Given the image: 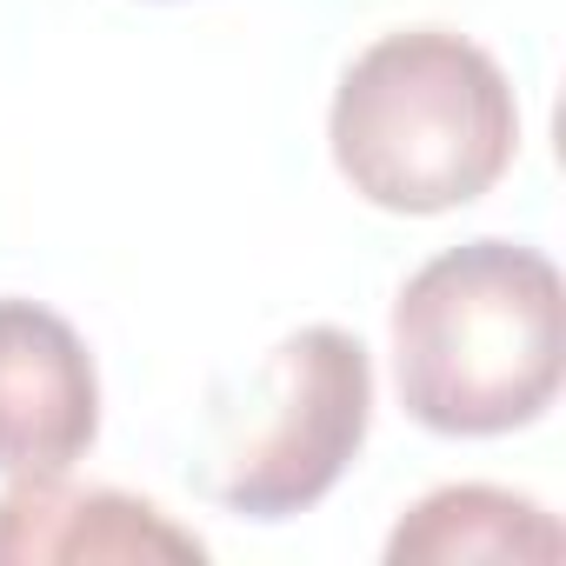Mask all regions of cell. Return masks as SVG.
Instances as JSON below:
<instances>
[{
    "label": "cell",
    "instance_id": "obj_5",
    "mask_svg": "<svg viewBox=\"0 0 566 566\" xmlns=\"http://www.w3.org/2000/svg\"><path fill=\"white\" fill-rule=\"evenodd\" d=\"M187 566L207 559V539L174 526L154 500L114 486L14 480L0 493V566Z\"/></svg>",
    "mask_w": 566,
    "mask_h": 566
},
{
    "label": "cell",
    "instance_id": "obj_2",
    "mask_svg": "<svg viewBox=\"0 0 566 566\" xmlns=\"http://www.w3.org/2000/svg\"><path fill=\"white\" fill-rule=\"evenodd\" d=\"M334 167L387 213H453L493 193L520 147V101L486 48L447 28L380 34L334 94Z\"/></svg>",
    "mask_w": 566,
    "mask_h": 566
},
{
    "label": "cell",
    "instance_id": "obj_3",
    "mask_svg": "<svg viewBox=\"0 0 566 566\" xmlns=\"http://www.w3.org/2000/svg\"><path fill=\"white\" fill-rule=\"evenodd\" d=\"M367 347L347 327H301L266 354L247 413L220 433L207 493L247 520H294L340 486L367 440Z\"/></svg>",
    "mask_w": 566,
    "mask_h": 566
},
{
    "label": "cell",
    "instance_id": "obj_1",
    "mask_svg": "<svg viewBox=\"0 0 566 566\" xmlns=\"http://www.w3.org/2000/svg\"><path fill=\"white\" fill-rule=\"evenodd\" d=\"M566 367L559 266L520 240H467L433 253L394 301L400 407L447 440L533 427Z\"/></svg>",
    "mask_w": 566,
    "mask_h": 566
},
{
    "label": "cell",
    "instance_id": "obj_4",
    "mask_svg": "<svg viewBox=\"0 0 566 566\" xmlns=\"http://www.w3.org/2000/svg\"><path fill=\"white\" fill-rule=\"evenodd\" d=\"M101 433V374L87 340L41 301H0V473L54 480Z\"/></svg>",
    "mask_w": 566,
    "mask_h": 566
},
{
    "label": "cell",
    "instance_id": "obj_6",
    "mask_svg": "<svg viewBox=\"0 0 566 566\" xmlns=\"http://www.w3.org/2000/svg\"><path fill=\"white\" fill-rule=\"evenodd\" d=\"M566 553L559 520L506 486H440L400 513L387 559L394 566H467V559H533L553 566Z\"/></svg>",
    "mask_w": 566,
    "mask_h": 566
}]
</instances>
